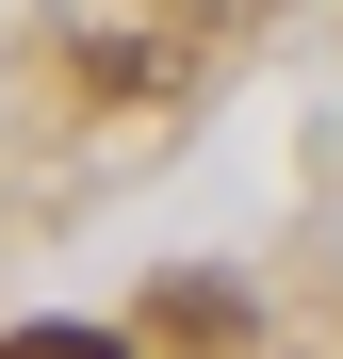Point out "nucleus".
Masks as SVG:
<instances>
[{"label":"nucleus","mask_w":343,"mask_h":359,"mask_svg":"<svg viewBox=\"0 0 343 359\" xmlns=\"http://www.w3.org/2000/svg\"><path fill=\"white\" fill-rule=\"evenodd\" d=\"M0 359H131V343H114V327H17Z\"/></svg>","instance_id":"2"},{"label":"nucleus","mask_w":343,"mask_h":359,"mask_svg":"<svg viewBox=\"0 0 343 359\" xmlns=\"http://www.w3.org/2000/svg\"><path fill=\"white\" fill-rule=\"evenodd\" d=\"M147 327H180V343H229V327H246V311H229V294H213V278H180V294H163V311H147Z\"/></svg>","instance_id":"1"}]
</instances>
